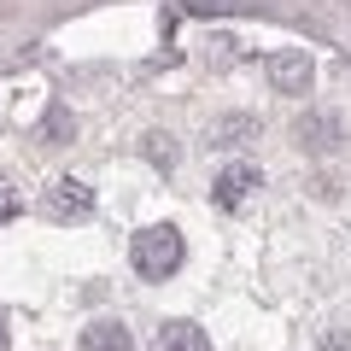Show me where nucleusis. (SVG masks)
I'll list each match as a JSON object with an SVG mask.
<instances>
[{
  "label": "nucleus",
  "mask_w": 351,
  "mask_h": 351,
  "mask_svg": "<svg viewBox=\"0 0 351 351\" xmlns=\"http://www.w3.org/2000/svg\"><path fill=\"white\" fill-rule=\"evenodd\" d=\"M205 141H211V147H246V141H258V117H246V112L217 117V123L205 129Z\"/></svg>",
  "instance_id": "obj_8"
},
{
  "label": "nucleus",
  "mask_w": 351,
  "mask_h": 351,
  "mask_svg": "<svg viewBox=\"0 0 351 351\" xmlns=\"http://www.w3.org/2000/svg\"><path fill=\"white\" fill-rule=\"evenodd\" d=\"M18 211H24V188H18L12 176H0V228L12 223V217H18Z\"/></svg>",
  "instance_id": "obj_10"
},
{
  "label": "nucleus",
  "mask_w": 351,
  "mask_h": 351,
  "mask_svg": "<svg viewBox=\"0 0 351 351\" xmlns=\"http://www.w3.org/2000/svg\"><path fill=\"white\" fill-rule=\"evenodd\" d=\"M293 135H299V147H311V152H334L339 147V117L334 112H304Z\"/></svg>",
  "instance_id": "obj_5"
},
{
  "label": "nucleus",
  "mask_w": 351,
  "mask_h": 351,
  "mask_svg": "<svg viewBox=\"0 0 351 351\" xmlns=\"http://www.w3.org/2000/svg\"><path fill=\"white\" fill-rule=\"evenodd\" d=\"M76 351H135V339H129V328L123 322H88L82 328V339H76Z\"/></svg>",
  "instance_id": "obj_7"
},
{
  "label": "nucleus",
  "mask_w": 351,
  "mask_h": 351,
  "mask_svg": "<svg viewBox=\"0 0 351 351\" xmlns=\"http://www.w3.org/2000/svg\"><path fill=\"white\" fill-rule=\"evenodd\" d=\"M147 158L158 164V170H170V164H176V147H170V135H147Z\"/></svg>",
  "instance_id": "obj_11"
},
{
  "label": "nucleus",
  "mask_w": 351,
  "mask_h": 351,
  "mask_svg": "<svg viewBox=\"0 0 351 351\" xmlns=\"http://www.w3.org/2000/svg\"><path fill=\"white\" fill-rule=\"evenodd\" d=\"M252 188H258V164H228V170L217 176V193H211V199L223 205V211H240V205L252 199Z\"/></svg>",
  "instance_id": "obj_4"
},
{
  "label": "nucleus",
  "mask_w": 351,
  "mask_h": 351,
  "mask_svg": "<svg viewBox=\"0 0 351 351\" xmlns=\"http://www.w3.org/2000/svg\"><path fill=\"white\" fill-rule=\"evenodd\" d=\"M152 351H211V339H205V328L199 322H164L158 334H152Z\"/></svg>",
  "instance_id": "obj_6"
},
{
  "label": "nucleus",
  "mask_w": 351,
  "mask_h": 351,
  "mask_svg": "<svg viewBox=\"0 0 351 351\" xmlns=\"http://www.w3.org/2000/svg\"><path fill=\"white\" fill-rule=\"evenodd\" d=\"M76 135V117L64 112V106H53L47 117H41V141H53V147H59V141H71Z\"/></svg>",
  "instance_id": "obj_9"
},
{
  "label": "nucleus",
  "mask_w": 351,
  "mask_h": 351,
  "mask_svg": "<svg viewBox=\"0 0 351 351\" xmlns=\"http://www.w3.org/2000/svg\"><path fill=\"white\" fill-rule=\"evenodd\" d=\"M182 258H188V246H182V228H170V223L141 228L135 246H129V263H135L147 281H170L176 269H182Z\"/></svg>",
  "instance_id": "obj_1"
},
{
  "label": "nucleus",
  "mask_w": 351,
  "mask_h": 351,
  "mask_svg": "<svg viewBox=\"0 0 351 351\" xmlns=\"http://www.w3.org/2000/svg\"><path fill=\"white\" fill-rule=\"evenodd\" d=\"M269 82H276V94H311L316 82V64L304 47H281L276 59H269Z\"/></svg>",
  "instance_id": "obj_3"
},
{
  "label": "nucleus",
  "mask_w": 351,
  "mask_h": 351,
  "mask_svg": "<svg viewBox=\"0 0 351 351\" xmlns=\"http://www.w3.org/2000/svg\"><path fill=\"white\" fill-rule=\"evenodd\" d=\"M47 217L53 223H88V217H94V188L76 182V176H59L47 188Z\"/></svg>",
  "instance_id": "obj_2"
},
{
  "label": "nucleus",
  "mask_w": 351,
  "mask_h": 351,
  "mask_svg": "<svg viewBox=\"0 0 351 351\" xmlns=\"http://www.w3.org/2000/svg\"><path fill=\"white\" fill-rule=\"evenodd\" d=\"M6 346H12V334H6V316H0V351H6Z\"/></svg>",
  "instance_id": "obj_12"
}]
</instances>
